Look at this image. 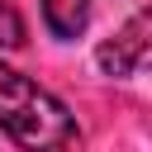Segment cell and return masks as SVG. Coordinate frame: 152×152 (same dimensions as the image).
I'll return each mask as SVG.
<instances>
[{
    "instance_id": "cell-1",
    "label": "cell",
    "mask_w": 152,
    "mask_h": 152,
    "mask_svg": "<svg viewBox=\"0 0 152 152\" xmlns=\"http://www.w3.org/2000/svg\"><path fill=\"white\" fill-rule=\"evenodd\" d=\"M0 128L24 152H66L81 138L71 109L52 90H43L38 81H28L24 71L5 62H0Z\"/></svg>"
},
{
    "instance_id": "cell-2",
    "label": "cell",
    "mask_w": 152,
    "mask_h": 152,
    "mask_svg": "<svg viewBox=\"0 0 152 152\" xmlns=\"http://www.w3.org/2000/svg\"><path fill=\"white\" fill-rule=\"evenodd\" d=\"M95 62H100L104 76H138V71H152V5H142L124 28H114V38L100 43Z\"/></svg>"
},
{
    "instance_id": "cell-3",
    "label": "cell",
    "mask_w": 152,
    "mask_h": 152,
    "mask_svg": "<svg viewBox=\"0 0 152 152\" xmlns=\"http://www.w3.org/2000/svg\"><path fill=\"white\" fill-rule=\"evenodd\" d=\"M86 19H90V0H43V24L62 43L86 33Z\"/></svg>"
},
{
    "instance_id": "cell-4",
    "label": "cell",
    "mask_w": 152,
    "mask_h": 152,
    "mask_svg": "<svg viewBox=\"0 0 152 152\" xmlns=\"http://www.w3.org/2000/svg\"><path fill=\"white\" fill-rule=\"evenodd\" d=\"M19 43H24V19L14 5L0 0V48H19Z\"/></svg>"
}]
</instances>
